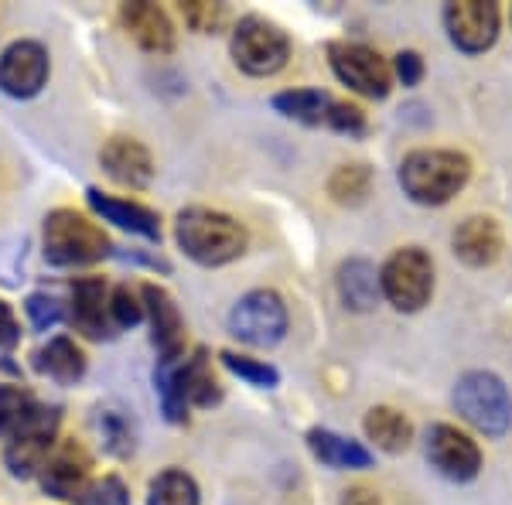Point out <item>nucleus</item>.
Masks as SVG:
<instances>
[{
  "label": "nucleus",
  "instance_id": "nucleus-1",
  "mask_svg": "<svg viewBox=\"0 0 512 505\" xmlns=\"http://www.w3.org/2000/svg\"><path fill=\"white\" fill-rule=\"evenodd\" d=\"M175 239L181 253L195 260L198 267H226L246 253V229L233 215L216 209H181L175 219Z\"/></svg>",
  "mask_w": 512,
  "mask_h": 505
},
{
  "label": "nucleus",
  "instance_id": "nucleus-2",
  "mask_svg": "<svg viewBox=\"0 0 512 505\" xmlns=\"http://www.w3.org/2000/svg\"><path fill=\"white\" fill-rule=\"evenodd\" d=\"M154 383H158L161 410L171 424H185L188 410H209L222 400V386L212 376L205 349H195L192 355H181L171 362H158Z\"/></svg>",
  "mask_w": 512,
  "mask_h": 505
},
{
  "label": "nucleus",
  "instance_id": "nucleus-3",
  "mask_svg": "<svg viewBox=\"0 0 512 505\" xmlns=\"http://www.w3.org/2000/svg\"><path fill=\"white\" fill-rule=\"evenodd\" d=\"M400 188L417 205H444L451 202L472 178V161L458 151H410L400 164Z\"/></svg>",
  "mask_w": 512,
  "mask_h": 505
},
{
  "label": "nucleus",
  "instance_id": "nucleus-4",
  "mask_svg": "<svg viewBox=\"0 0 512 505\" xmlns=\"http://www.w3.org/2000/svg\"><path fill=\"white\" fill-rule=\"evenodd\" d=\"M45 260L52 267H93L113 250L110 236L76 209H55L45 219Z\"/></svg>",
  "mask_w": 512,
  "mask_h": 505
},
{
  "label": "nucleus",
  "instance_id": "nucleus-5",
  "mask_svg": "<svg viewBox=\"0 0 512 505\" xmlns=\"http://www.w3.org/2000/svg\"><path fill=\"white\" fill-rule=\"evenodd\" d=\"M454 410L472 424L478 434L502 437L512 427V396L495 372L472 369L454 383Z\"/></svg>",
  "mask_w": 512,
  "mask_h": 505
},
{
  "label": "nucleus",
  "instance_id": "nucleus-6",
  "mask_svg": "<svg viewBox=\"0 0 512 505\" xmlns=\"http://www.w3.org/2000/svg\"><path fill=\"white\" fill-rule=\"evenodd\" d=\"M229 55L246 76L267 79L277 76L280 69L291 59V38L280 24L260 18V14H250L233 28V38H229Z\"/></svg>",
  "mask_w": 512,
  "mask_h": 505
},
{
  "label": "nucleus",
  "instance_id": "nucleus-7",
  "mask_svg": "<svg viewBox=\"0 0 512 505\" xmlns=\"http://www.w3.org/2000/svg\"><path fill=\"white\" fill-rule=\"evenodd\" d=\"M59 407L31 403L28 417L21 420L18 430L4 444V468L14 478H35L45 468L48 454L55 451V434H59Z\"/></svg>",
  "mask_w": 512,
  "mask_h": 505
},
{
  "label": "nucleus",
  "instance_id": "nucleus-8",
  "mask_svg": "<svg viewBox=\"0 0 512 505\" xmlns=\"http://www.w3.org/2000/svg\"><path fill=\"white\" fill-rule=\"evenodd\" d=\"M379 284L383 297L396 311L414 314L431 301L434 294V263L420 246H403L379 270Z\"/></svg>",
  "mask_w": 512,
  "mask_h": 505
},
{
  "label": "nucleus",
  "instance_id": "nucleus-9",
  "mask_svg": "<svg viewBox=\"0 0 512 505\" xmlns=\"http://www.w3.org/2000/svg\"><path fill=\"white\" fill-rule=\"evenodd\" d=\"M229 335L253 349H274L287 335V304L277 291L256 287L229 311Z\"/></svg>",
  "mask_w": 512,
  "mask_h": 505
},
{
  "label": "nucleus",
  "instance_id": "nucleus-10",
  "mask_svg": "<svg viewBox=\"0 0 512 505\" xmlns=\"http://www.w3.org/2000/svg\"><path fill=\"white\" fill-rule=\"evenodd\" d=\"M328 65L335 79L349 86L352 93L366 99H386L393 89V69L376 48L359 45V41H332L328 45Z\"/></svg>",
  "mask_w": 512,
  "mask_h": 505
},
{
  "label": "nucleus",
  "instance_id": "nucleus-11",
  "mask_svg": "<svg viewBox=\"0 0 512 505\" xmlns=\"http://www.w3.org/2000/svg\"><path fill=\"white\" fill-rule=\"evenodd\" d=\"M52 62L38 41H14L0 52V93L11 99H35L48 86Z\"/></svg>",
  "mask_w": 512,
  "mask_h": 505
},
{
  "label": "nucleus",
  "instance_id": "nucleus-12",
  "mask_svg": "<svg viewBox=\"0 0 512 505\" xmlns=\"http://www.w3.org/2000/svg\"><path fill=\"white\" fill-rule=\"evenodd\" d=\"M499 7L489 0H461V4L444 7V28L458 52L482 55L489 52L499 38Z\"/></svg>",
  "mask_w": 512,
  "mask_h": 505
},
{
  "label": "nucleus",
  "instance_id": "nucleus-13",
  "mask_svg": "<svg viewBox=\"0 0 512 505\" xmlns=\"http://www.w3.org/2000/svg\"><path fill=\"white\" fill-rule=\"evenodd\" d=\"M69 325L79 331L82 338H93V342H103V338L117 335V325H113L110 314V287H106L103 277H79L72 280L69 287Z\"/></svg>",
  "mask_w": 512,
  "mask_h": 505
},
{
  "label": "nucleus",
  "instance_id": "nucleus-14",
  "mask_svg": "<svg viewBox=\"0 0 512 505\" xmlns=\"http://www.w3.org/2000/svg\"><path fill=\"white\" fill-rule=\"evenodd\" d=\"M427 458L448 482H472L482 471V451L465 430L434 424L427 430Z\"/></svg>",
  "mask_w": 512,
  "mask_h": 505
},
{
  "label": "nucleus",
  "instance_id": "nucleus-15",
  "mask_svg": "<svg viewBox=\"0 0 512 505\" xmlns=\"http://www.w3.org/2000/svg\"><path fill=\"white\" fill-rule=\"evenodd\" d=\"M89 468H93L89 454L82 451L76 441H65L48 454L45 468L38 471V482L52 499L79 502L82 492H86L89 482H93V478H89Z\"/></svg>",
  "mask_w": 512,
  "mask_h": 505
},
{
  "label": "nucleus",
  "instance_id": "nucleus-16",
  "mask_svg": "<svg viewBox=\"0 0 512 505\" xmlns=\"http://www.w3.org/2000/svg\"><path fill=\"white\" fill-rule=\"evenodd\" d=\"M144 297V318L151 321V342L158 349V362H171L185 355V318H181L175 297L158 284L140 287Z\"/></svg>",
  "mask_w": 512,
  "mask_h": 505
},
{
  "label": "nucleus",
  "instance_id": "nucleus-17",
  "mask_svg": "<svg viewBox=\"0 0 512 505\" xmlns=\"http://www.w3.org/2000/svg\"><path fill=\"white\" fill-rule=\"evenodd\" d=\"M120 21H123V28H127V35L134 38L144 52H151V55L175 52L178 35L164 7L147 4V0H130V4H120Z\"/></svg>",
  "mask_w": 512,
  "mask_h": 505
},
{
  "label": "nucleus",
  "instance_id": "nucleus-18",
  "mask_svg": "<svg viewBox=\"0 0 512 505\" xmlns=\"http://www.w3.org/2000/svg\"><path fill=\"white\" fill-rule=\"evenodd\" d=\"M99 164L123 188H147L154 181V157L134 137H110L99 151Z\"/></svg>",
  "mask_w": 512,
  "mask_h": 505
},
{
  "label": "nucleus",
  "instance_id": "nucleus-19",
  "mask_svg": "<svg viewBox=\"0 0 512 505\" xmlns=\"http://www.w3.org/2000/svg\"><path fill=\"white\" fill-rule=\"evenodd\" d=\"M451 246H454V256H458L461 263H468V267H489L502 253V233L489 215H468V219L458 222V229H454Z\"/></svg>",
  "mask_w": 512,
  "mask_h": 505
},
{
  "label": "nucleus",
  "instance_id": "nucleus-20",
  "mask_svg": "<svg viewBox=\"0 0 512 505\" xmlns=\"http://www.w3.org/2000/svg\"><path fill=\"white\" fill-rule=\"evenodd\" d=\"M86 202L99 219L113 222L117 229H127L134 236H144V239H161V219L154 215L151 209H144L140 202H130V198H113V195H103L99 188H89L86 192Z\"/></svg>",
  "mask_w": 512,
  "mask_h": 505
},
{
  "label": "nucleus",
  "instance_id": "nucleus-21",
  "mask_svg": "<svg viewBox=\"0 0 512 505\" xmlns=\"http://www.w3.org/2000/svg\"><path fill=\"white\" fill-rule=\"evenodd\" d=\"M335 287H338V297H342L345 308L359 311V314L376 311L379 297H383L379 270L369 260H362V256H352V260H345L342 267H338Z\"/></svg>",
  "mask_w": 512,
  "mask_h": 505
},
{
  "label": "nucleus",
  "instance_id": "nucleus-22",
  "mask_svg": "<svg viewBox=\"0 0 512 505\" xmlns=\"http://www.w3.org/2000/svg\"><path fill=\"white\" fill-rule=\"evenodd\" d=\"M308 447L325 468H335V471L373 468V451H366L359 441H349V437L335 434V430H325V427L308 430Z\"/></svg>",
  "mask_w": 512,
  "mask_h": 505
},
{
  "label": "nucleus",
  "instance_id": "nucleus-23",
  "mask_svg": "<svg viewBox=\"0 0 512 505\" xmlns=\"http://www.w3.org/2000/svg\"><path fill=\"white\" fill-rule=\"evenodd\" d=\"M35 369L41 376L55 379L59 386H72L86 376V355H82V349L72 338H48L45 349H38L35 355Z\"/></svg>",
  "mask_w": 512,
  "mask_h": 505
},
{
  "label": "nucleus",
  "instance_id": "nucleus-24",
  "mask_svg": "<svg viewBox=\"0 0 512 505\" xmlns=\"http://www.w3.org/2000/svg\"><path fill=\"white\" fill-rule=\"evenodd\" d=\"M366 437L379 447V451L400 454V451H407L410 441H414V424L393 407H373L366 413Z\"/></svg>",
  "mask_w": 512,
  "mask_h": 505
},
{
  "label": "nucleus",
  "instance_id": "nucleus-25",
  "mask_svg": "<svg viewBox=\"0 0 512 505\" xmlns=\"http://www.w3.org/2000/svg\"><path fill=\"white\" fill-rule=\"evenodd\" d=\"M328 106H332V96H325L321 89H287V93L274 96V110L280 113V117L308 123V127L325 123Z\"/></svg>",
  "mask_w": 512,
  "mask_h": 505
},
{
  "label": "nucleus",
  "instance_id": "nucleus-26",
  "mask_svg": "<svg viewBox=\"0 0 512 505\" xmlns=\"http://www.w3.org/2000/svg\"><path fill=\"white\" fill-rule=\"evenodd\" d=\"M147 505H202V495L188 471L164 468L147 485Z\"/></svg>",
  "mask_w": 512,
  "mask_h": 505
},
{
  "label": "nucleus",
  "instance_id": "nucleus-27",
  "mask_svg": "<svg viewBox=\"0 0 512 505\" xmlns=\"http://www.w3.org/2000/svg\"><path fill=\"white\" fill-rule=\"evenodd\" d=\"M369 188H373V171L366 164H342L335 168V175L328 178V195L338 205H359L366 202Z\"/></svg>",
  "mask_w": 512,
  "mask_h": 505
},
{
  "label": "nucleus",
  "instance_id": "nucleus-28",
  "mask_svg": "<svg viewBox=\"0 0 512 505\" xmlns=\"http://www.w3.org/2000/svg\"><path fill=\"white\" fill-rule=\"evenodd\" d=\"M219 359H222V366L233 372V376L246 379V383L256 386V389H274V386H280V372H277V366H270V362L250 359V355H239V352H222Z\"/></svg>",
  "mask_w": 512,
  "mask_h": 505
},
{
  "label": "nucleus",
  "instance_id": "nucleus-29",
  "mask_svg": "<svg viewBox=\"0 0 512 505\" xmlns=\"http://www.w3.org/2000/svg\"><path fill=\"white\" fill-rule=\"evenodd\" d=\"M181 18L192 31L198 35H212V31H219L222 24H226V4H209V0H185V4L178 7Z\"/></svg>",
  "mask_w": 512,
  "mask_h": 505
},
{
  "label": "nucleus",
  "instance_id": "nucleus-30",
  "mask_svg": "<svg viewBox=\"0 0 512 505\" xmlns=\"http://www.w3.org/2000/svg\"><path fill=\"white\" fill-rule=\"evenodd\" d=\"M110 314H113V325L117 328H134L144 321V297L127 284L113 287L110 291Z\"/></svg>",
  "mask_w": 512,
  "mask_h": 505
},
{
  "label": "nucleus",
  "instance_id": "nucleus-31",
  "mask_svg": "<svg viewBox=\"0 0 512 505\" xmlns=\"http://www.w3.org/2000/svg\"><path fill=\"white\" fill-rule=\"evenodd\" d=\"M31 396L21 386H0V437H11L31 410Z\"/></svg>",
  "mask_w": 512,
  "mask_h": 505
},
{
  "label": "nucleus",
  "instance_id": "nucleus-32",
  "mask_svg": "<svg viewBox=\"0 0 512 505\" xmlns=\"http://www.w3.org/2000/svg\"><path fill=\"white\" fill-rule=\"evenodd\" d=\"M24 311H28V321H31V328H35V331L55 328L65 314H69V311H65V304L59 301V297H52V294H31L28 301H24Z\"/></svg>",
  "mask_w": 512,
  "mask_h": 505
},
{
  "label": "nucleus",
  "instance_id": "nucleus-33",
  "mask_svg": "<svg viewBox=\"0 0 512 505\" xmlns=\"http://www.w3.org/2000/svg\"><path fill=\"white\" fill-rule=\"evenodd\" d=\"M76 505H130V492L117 475H103L96 482H89Z\"/></svg>",
  "mask_w": 512,
  "mask_h": 505
},
{
  "label": "nucleus",
  "instance_id": "nucleus-34",
  "mask_svg": "<svg viewBox=\"0 0 512 505\" xmlns=\"http://www.w3.org/2000/svg\"><path fill=\"white\" fill-rule=\"evenodd\" d=\"M99 427H103L106 447H110L117 458H127V454L134 451V424H130L123 413H103Z\"/></svg>",
  "mask_w": 512,
  "mask_h": 505
},
{
  "label": "nucleus",
  "instance_id": "nucleus-35",
  "mask_svg": "<svg viewBox=\"0 0 512 505\" xmlns=\"http://www.w3.org/2000/svg\"><path fill=\"white\" fill-rule=\"evenodd\" d=\"M325 123L332 130H338V134H349V137L366 134V113H362L359 106H352V103H342V99H332Z\"/></svg>",
  "mask_w": 512,
  "mask_h": 505
},
{
  "label": "nucleus",
  "instance_id": "nucleus-36",
  "mask_svg": "<svg viewBox=\"0 0 512 505\" xmlns=\"http://www.w3.org/2000/svg\"><path fill=\"white\" fill-rule=\"evenodd\" d=\"M393 76L400 79V86H407V89L420 86V79H424V59H420L417 52H400L393 62Z\"/></svg>",
  "mask_w": 512,
  "mask_h": 505
},
{
  "label": "nucleus",
  "instance_id": "nucleus-37",
  "mask_svg": "<svg viewBox=\"0 0 512 505\" xmlns=\"http://www.w3.org/2000/svg\"><path fill=\"white\" fill-rule=\"evenodd\" d=\"M21 342V325H18V314L7 301H0V349L11 352L14 345Z\"/></svg>",
  "mask_w": 512,
  "mask_h": 505
},
{
  "label": "nucleus",
  "instance_id": "nucleus-38",
  "mask_svg": "<svg viewBox=\"0 0 512 505\" xmlns=\"http://www.w3.org/2000/svg\"><path fill=\"white\" fill-rule=\"evenodd\" d=\"M342 505H383V502H379V495L373 488L355 485V488H345L342 492Z\"/></svg>",
  "mask_w": 512,
  "mask_h": 505
}]
</instances>
